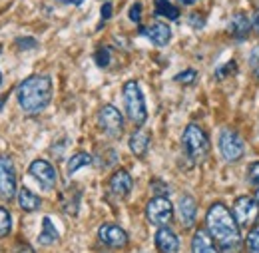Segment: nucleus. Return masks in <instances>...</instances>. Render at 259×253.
Here are the masks:
<instances>
[{
    "instance_id": "f257e3e1",
    "label": "nucleus",
    "mask_w": 259,
    "mask_h": 253,
    "mask_svg": "<svg viewBox=\"0 0 259 253\" xmlns=\"http://www.w3.org/2000/svg\"><path fill=\"white\" fill-rule=\"evenodd\" d=\"M205 229L209 231L211 239L215 241L220 253H241L243 239H241L239 223L226 203H222V201L211 203V207L207 209V216H205Z\"/></svg>"
},
{
    "instance_id": "f03ea898",
    "label": "nucleus",
    "mask_w": 259,
    "mask_h": 253,
    "mask_svg": "<svg viewBox=\"0 0 259 253\" xmlns=\"http://www.w3.org/2000/svg\"><path fill=\"white\" fill-rule=\"evenodd\" d=\"M18 104L22 108V112H26L28 116H36L40 112L46 110V106L52 100V80L50 76H30L26 78L20 86H18Z\"/></svg>"
},
{
    "instance_id": "7ed1b4c3",
    "label": "nucleus",
    "mask_w": 259,
    "mask_h": 253,
    "mask_svg": "<svg viewBox=\"0 0 259 253\" xmlns=\"http://www.w3.org/2000/svg\"><path fill=\"white\" fill-rule=\"evenodd\" d=\"M182 146H184L186 156L192 159L194 163L203 161V159L207 158V154H209V138L205 136V132L197 124H190L184 130Z\"/></svg>"
},
{
    "instance_id": "20e7f679",
    "label": "nucleus",
    "mask_w": 259,
    "mask_h": 253,
    "mask_svg": "<svg viewBox=\"0 0 259 253\" xmlns=\"http://www.w3.org/2000/svg\"><path fill=\"white\" fill-rule=\"evenodd\" d=\"M124 94V106L128 112V118L136 124L142 126L148 120V108H146V98L142 94V88L136 80H128L122 88Z\"/></svg>"
},
{
    "instance_id": "39448f33",
    "label": "nucleus",
    "mask_w": 259,
    "mask_h": 253,
    "mask_svg": "<svg viewBox=\"0 0 259 253\" xmlns=\"http://www.w3.org/2000/svg\"><path fill=\"white\" fill-rule=\"evenodd\" d=\"M220 152L226 161L235 163L243 158L245 154V144L241 140V136L233 130V128H224L220 134Z\"/></svg>"
},
{
    "instance_id": "423d86ee",
    "label": "nucleus",
    "mask_w": 259,
    "mask_h": 253,
    "mask_svg": "<svg viewBox=\"0 0 259 253\" xmlns=\"http://www.w3.org/2000/svg\"><path fill=\"white\" fill-rule=\"evenodd\" d=\"M146 218L148 222L156 227H163L171 222L174 218V205L165 195H156L154 199L148 201L146 205Z\"/></svg>"
},
{
    "instance_id": "0eeeda50",
    "label": "nucleus",
    "mask_w": 259,
    "mask_h": 253,
    "mask_svg": "<svg viewBox=\"0 0 259 253\" xmlns=\"http://www.w3.org/2000/svg\"><path fill=\"white\" fill-rule=\"evenodd\" d=\"M98 124L102 128V132L108 134L110 138H120L124 132V116L116 106L106 104L98 112Z\"/></svg>"
},
{
    "instance_id": "6e6552de",
    "label": "nucleus",
    "mask_w": 259,
    "mask_h": 253,
    "mask_svg": "<svg viewBox=\"0 0 259 253\" xmlns=\"http://www.w3.org/2000/svg\"><path fill=\"white\" fill-rule=\"evenodd\" d=\"M233 216L239 223V227H249L253 225L259 216V201L257 197H249V195H241L235 199L233 203Z\"/></svg>"
},
{
    "instance_id": "1a4fd4ad",
    "label": "nucleus",
    "mask_w": 259,
    "mask_h": 253,
    "mask_svg": "<svg viewBox=\"0 0 259 253\" xmlns=\"http://www.w3.org/2000/svg\"><path fill=\"white\" fill-rule=\"evenodd\" d=\"M18 193L16 186V170L8 156H0V197L10 201Z\"/></svg>"
},
{
    "instance_id": "9d476101",
    "label": "nucleus",
    "mask_w": 259,
    "mask_h": 253,
    "mask_svg": "<svg viewBox=\"0 0 259 253\" xmlns=\"http://www.w3.org/2000/svg\"><path fill=\"white\" fill-rule=\"evenodd\" d=\"M30 176L34 180L44 188L46 191L54 190L56 188V182H58V174L56 170L52 167V163H48L46 159H34L28 167Z\"/></svg>"
},
{
    "instance_id": "9b49d317",
    "label": "nucleus",
    "mask_w": 259,
    "mask_h": 253,
    "mask_svg": "<svg viewBox=\"0 0 259 253\" xmlns=\"http://www.w3.org/2000/svg\"><path fill=\"white\" fill-rule=\"evenodd\" d=\"M98 239L112 249H124L128 245V233L116 223H104L98 229Z\"/></svg>"
},
{
    "instance_id": "f8f14e48",
    "label": "nucleus",
    "mask_w": 259,
    "mask_h": 253,
    "mask_svg": "<svg viewBox=\"0 0 259 253\" xmlns=\"http://www.w3.org/2000/svg\"><path fill=\"white\" fill-rule=\"evenodd\" d=\"M132 186H134V182H132V176H130L126 170H116V172L112 174L110 182H108L110 193H112L114 197H118V199H124V197H128L130 191H132Z\"/></svg>"
},
{
    "instance_id": "ddd939ff",
    "label": "nucleus",
    "mask_w": 259,
    "mask_h": 253,
    "mask_svg": "<svg viewBox=\"0 0 259 253\" xmlns=\"http://www.w3.org/2000/svg\"><path fill=\"white\" fill-rule=\"evenodd\" d=\"M156 247L160 253H178L180 251V239L176 235L174 229H169L167 225L163 227H158L156 231Z\"/></svg>"
},
{
    "instance_id": "4468645a",
    "label": "nucleus",
    "mask_w": 259,
    "mask_h": 253,
    "mask_svg": "<svg viewBox=\"0 0 259 253\" xmlns=\"http://www.w3.org/2000/svg\"><path fill=\"white\" fill-rule=\"evenodd\" d=\"M178 216H180V222L182 225L188 229L195 223V216H197V203L192 195H182L180 201H178Z\"/></svg>"
},
{
    "instance_id": "2eb2a0df",
    "label": "nucleus",
    "mask_w": 259,
    "mask_h": 253,
    "mask_svg": "<svg viewBox=\"0 0 259 253\" xmlns=\"http://www.w3.org/2000/svg\"><path fill=\"white\" fill-rule=\"evenodd\" d=\"M80 199H82V191L78 186H70L62 191L60 195V205H62V212L68 216H78V209H80Z\"/></svg>"
},
{
    "instance_id": "dca6fc26",
    "label": "nucleus",
    "mask_w": 259,
    "mask_h": 253,
    "mask_svg": "<svg viewBox=\"0 0 259 253\" xmlns=\"http://www.w3.org/2000/svg\"><path fill=\"white\" fill-rule=\"evenodd\" d=\"M251 28H253V26H251V18H249L247 14H243V12L233 14L231 20H229V24H227V32H229L233 38H237V40H243V38L249 34Z\"/></svg>"
},
{
    "instance_id": "f3484780",
    "label": "nucleus",
    "mask_w": 259,
    "mask_h": 253,
    "mask_svg": "<svg viewBox=\"0 0 259 253\" xmlns=\"http://www.w3.org/2000/svg\"><path fill=\"white\" fill-rule=\"evenodd\" d=\"M192 253H220L207 229H201V227L195 229L194 237H192Z\"/></svg>"
},
{
    "instance_id": "a211bd4d",
    "label": "nucleus",
    "mask_w": 259,
    "mask_h": 253,
    "mask_svg": "<svg viewBox=\"0 0 259 253\" xmlns=\"http://www.w3.org/2000/svg\"><path fill=\"white\" fill-rule=\"evenodd\" d=\"M142 34L148 36L156 46H165V44L171 40V30H169V26L163 24V22H154V24H150L148 28L142 30Z\"/></svg>"
},
{
    "instance_id": "6ab92c4d",
    "label": "nucleus",
    "mask_w": 259,
    "mask_h": 253,
    "mask_svg": "<svg viewBox=\"0 0 259 253\" xmlns=\"http://www.w3.org/2000/svg\"><path fill=\"white\" fill-rule=\"evenodd\" d=\"M128 146H130V150H132V154H134V156L144 158V156L148 154V148H150V134H148L146 130L138 128V130L130 136Z\"/></svg>"
},
{
    "instance_id": "aec40b11",
    "label": "nucleus",
    "mask_w": 259,
    "mask_h": 253,
    "mask_svg": "<svg viewBox=\"0 0 259 253\" xmlns=\"http://www.w3.org/2000/svg\"><path fill=\"white\" fill-rule=\"evenodd\" d=\"M58 239H60V233H58V229L54 227L52 220H50V218H44V220H42V231L38 233V243H40L42 247H50V245H54Z\"/></svg>"
},
{
    "instance_id": "412c9836",
    "label": "nucleus",
    "mask_w": 259,
    "mask_h": 253,
    "mask_svg": "<svg viewBox=\"0 0 259 253\" xmlns=\"http://www.w3.org/2000/svg\"><path fill=\"white\" fill-rule=\"evenodd\" d=\"M16 199H18V205H20L22 212H36L42 205V199L28 188H20L16 193Z\"/></svg>"
},
{
    "instance_id": "4be33fe9",
    "label": "nucleus",
    "mask_w": 259,
    "mask_h": 253,
    "mask_svg": "<svg viewBox=\"0 0 259 253\" xmlns=\"http://www.w3.org/2000/svg\"><path fill=\"white\" fill-rule=\"evenodd\" d=\"M92 161L94 158L90 156V154H86V152H78V154H74L72 158L68 159V165H66V172H68V176H74L80 167H86V165H92Z\"/></svg>"
},
{
    "instance_id": "5701e85b",
    "label": "nucleus",
    "mask_w": 259,
    "mask_h": 253,
    "mask_svg": "<svg viewBox=\"0 0 259 253\" xmlns=\"http://www.w3.org/2000/svg\"><path fill=\"white\" fill-rule=\"evenodd\" d=\"M156 14L158 16H165L169 20H178L180 10L174 4H169V0H156Z\"/></svg>"
},
{
    "instance_id": "b1692460",
    "label": "nucleus",
    "mask_w": 259,
    "mask_h": 253,
    "mask_svg": "<svg viewBox=\"0 0 259 253\" xmlns=\"http://www.w3.org/2000/svg\"><path fill=\"white\" fill-rule=\"evenodd\" d=\"M245 251L259 253V223H253V227L245 237Z\"/></svg>"
},
{
    "instance_id": "393cba45",
    "label": "nucleus",
    "mask_w": 259,
    "mask_h": 253,
    "mask_svg": "<svg viewBox=\"0 0 259 253\" xmlns=\"http://www.w3.org/2000/svg\"><path fill=\"white\" fill-rule=\"evenodd\" d=\"M12 231V216L6 207H0V237H6Z\"/></svg>"
},
{
    "instance_id": "a878e982",
    "label": "nucleus",
    "mask_w": 259,
    "mask_h": 253,
    "mask_svg": "<svg viewBox=\"0 0 259 253\" xmlns=\"http://www.w3.org/2000/svg\"><path fill=\"white\" fill-rule=\"evenodd\" d=\"M195 78H197V72H195V70H184V72H180L174 80H176L178 84H194Z\"/></svg>"
},
{
    "instance_id": "bb28decb",
    "label": "nucleus",
    "mask_w": 259,
    "mask_h": 253,
    "mask_svg": "<svg viewBox=\"0 0 259 253\" xmlns=\"http://www.w3.org/2000/svg\"><path fill=\"white\" fill-rule=\"evenodd\" d=\"M96 64L100 66V68H106L108 64H110V60H112V54H110V48H100L96 52Z\"/></svg>"
},
{
    "instance_id": "cd10ccee",
    "label": "nucleus",
    "mask_w": 259,
    "mask_h": 253,
    "mask_svg": "<svg viewBox=\"0 0 259 253\" xmlns=\"http://www.w3.org/2000/svg\"><path fill=\"white\" fill-rule=\"evenodd\" d=\"M247 182L251 186L259 188V161H253L249 167H247Z\"/></svg>"
},
{
    "instance_id": "c85d7f7f",
    "label": "nucleus",
    "mask_w": 259,
    "mask_h": 253,
    "mask_svg": "<svg viewBox=\"0 0 259 253\" xmlns=\"http://www.w3.org/2000/svg\"><path fill=\"white\" fill-rule=\"evenodd\" d=\"M235 68H237V66H235V60L224 64L220 70H215V78H218V80H224V78H226V76H229L231 72H235Z\"/></svg>"
},
{
    "instance_id": "c756f323",
    "label": "nucleus",
    "mask_w": 259,
    "mask_h": 253,
    "mask_svg": "<svg viewBox=\"0 0 259 253\" xmlns=\"http://www.w3.org/2000/svg\"><path fill=\"white\" fill-rule=\"evenodd\" d=\"M16 46H18V50H32V48L38 46V42L34 38L24 36V38H16Z\"/></svg>"
},
{
    "instance_id": "7c9ffc66",
    "label": "nucleus",
    "mask_w": 259,
    "mask_h": 253,
    "mask_svg": "<svg viewBox=\"0 0 259 253\" xmlns=\"http://www.w3.org/2000/svg\"><path fill=\"white\" fill-rule=\"evenodd\" d=\"M130 20L132 22H140V14H142V4L140 2H136V4H132V8H130Z\"/></svg>"
},
{
    "instance_id": "2f4dec72",
    "label": "nucleus",
    "mask_w": 259,
    "mask_h": 253,
    "mask_svg": "<svg viewBox=\"0 0 259 253\" xmlns=\"http://www.w3.org/2000/svg\"><path fill=\"white\" fill-rule=\"evenodd\" d=\"M251 68H253V74L259 80V46L251 52Z\"/></svg>"
},
{
    "instance_id": "473e14b6",
    "label": "nucleus",
    "mask_w": 259,
    "mask_h": 253,
    "mask_svg": "<svg viewBox=\"0 0 259 253\" xmlns=\"http://www.w3.org/2000/svg\"><path fill=\"white\" fill-rule=\"evenodd\" d=\"M100 14H102V20H110L112 18V2H104Z\"/></svg>"
},
{
    "instance_id": "72a5a7b5",
    "label": "nucleus",
    "mask_w": 259,
    "mask_h": 253,
    "mask_svg": "<svg viewBox=\"0 0 259 253\" xmlns=\"http://www.w3.org/2000/svg\"><path fill=\"white\" fill-rule=\"evenodd\" d=\"M152 190L156 191L158 195H165V193H167V186L162 184L160 180H156V182H152Z\"/></svg>"
},
{
    "instance_id": "f704fd0d",
    "label": "nucleus",
    "mask_w": 259,
    "mask_h": 253,
    "mask_svg": "<svg viewBox=\"0 0 259 253\" xmlns=\"http://www.w3.org/2000/svg\"><path fill=\"white\" fill-rule=\"evenodd\" d=\"M190 24H192L194 28H201V26L205 24V20L201 18V14H190Z\"/></svg>"
},
{
    "instance_id": "c9c22d12",
    "label": "nucleus",
    "mask_w": 259,
    "mask_h": 253,
    "mask_svg": "<svg viewBox=\"0 0 259 253\" xmlns=\"http://www.w3.org/2000/svg\"><path fill=\"white\" fill-rule=\"evenodd\" d=\"M16 253H36V251H34L28 243H20V245H16Z\"/></svg>"
},
{
    "instance_id": "e433bc0d",
    "label": "nucleus",
    "mask_w": 259,
    "mask_h": 253,
    "mask_svg": "<svg viewBox=\"0 0 259 253\" xmlns=\"http://www.w3.org/2000/svg\"><path fill=\"white\" fill-rule=\"evenodd\" d=\"M251 26H253L255 32H259V8L253 12V16H251Z\"/></svg>"
},
{
    "instance_id": "4c0bfd02",
    "label": "nucleus",
    "mask_w": 259,
    "mask_h": 253,
    "mask_svg": "<svg viewBox=\"0 0 259 253\" xmlns=\"http://www.w3.org/2000/svg\"><path fill=\"white\" fill-rule=\"evenodd\" d=\"M180 2H182V4H188V6H190V4H194V0H180Z\"/></svg>"
},
{
    "instance_id": "58836bf2",
    "label": "nucleus",
    "mask_w": 259,
    "mask_h": 253,
    "mask_svg": "<svg viewBox=\"0 0 259 253\" xmlns=\"http://www.w3.org/2000/svg\"><path fill=\"white\" fill-rule=\"evenodd\" d=\"M4 102H6V98L2 96V98H0V108H2V104H4Z\"/></svg>"
},
{
    "instance_id": "ea45409f",
    "label": "nucleus",
    "mask_w": 259,
    "mask_h": 253,
    "mask_svg": "<svg viewBox=\"0 0 259 253\" xmlns=\"http://www.w3.org/2000/svg\"><path fill=\"white\" fill-rule=\"evenodd\" d=\"M257 201H259V188H257Z\"/></svg>"
},
{
    "instance_id": "a19ab883",
    "label": "nucleus",
    "mask_w": 259,
    "mask_h": 253,
    "mask_svg": "<svg viewBox=\"0 0 259 253\" xmlns=\"http://www.w3.org/2000/svg\"><path fill=\"white\" fill-rule=\"evenodd\" d=\"M0 84H2V74H0Z\"/></svg>"
}]
</instances>
